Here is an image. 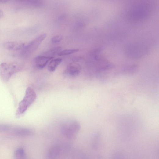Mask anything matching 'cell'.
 Instances as JSON below:
<instances>
[{
	"mask_svg": "<svg viewBox=\"0 0 159 159\" xmlns=\"http://www.w3.org/2000/svg\"><path fill=\"white\" fill-rule=\"evenodd\" d=\"M62 50V48L61 47H56L51 49L45 52L43 54L44 56L52 57L54 56L56 54H58Z\"/></svg>",
	"mask_w": 159,
	"mask_h": 159,
	"instance_id": "obj_11",
	"label": "cell"
},
{
	"mask_svg": "<svg viewBox=\"0 0 159 159\" xmlns=\"http://www.w3.org/2000/svg\"><path fill=\"white\" fill-rule=\"evenodd\" d=\"M10 128V126L9 125L0 124V132L8 131Z\"/></svg>",
	"mask_w": 159,
	"mask_h": 159,
	"instance_id": "obj_14",
	"label": "cell"
},
{
	"mask_svg": "<svg viewBox=\"0 0 159 159\" xmlns=\"http://www.w3.org/2000/svg\"><path fill=\"white\" fill-rule=\"evenodd\" d=\"M4 13L3 11L0 10V19H1L4 16Z\"/></svg>",
	"mask_w": 159,
	"mask_h": 159,
	"instance_id": "obj_17",
	"label": "cell"
},
{
	"mask_svg": "<svg viewBox=\"0 0 159 159\" xmlns=\"http://www.w3.org/2000/svg\"><path fill=\"white\" fill-rule=\"evenodd\" d=\"M16 70V67L11 64L2 63L0 66V78L4 83L7 82Z\"/></svg>",
	"mask_w": 159,
	"mask_h": 159,
	"instance_id": "obj_3",
	"label": "cell"
},
{
	"mask_svg": "<svg viewBox=\"0 0 159 159\" xmlns=\"http://www.w3.org/2000/svg\"><path fill=\"white\" fill-rule=\"evenodd\" d=\"M14 157L16 159H24L26 157V153L24 149L23 148H19L15 152Z\"/></svg>",
	"mask_w": 159,
	"mask_h": 159,
	"instance_id": "obj_12",
	"label": "cell"
},
{
	"mask_svg": "<svg viewBox=\"0 0 159 159\" xmlns=\"http://www.w3.org/2000/svg\"><path fill=\"white\" fill-rule=\"evenodd\" d=\"M81 68L78 63H71L67 66L64 74L70 77H75L78 76L81 71Z\"/></svg>",
	"mask_w": 159,
	"mask_h": 159,
	"instance_id": "obj_5",
	"label": "cell"
},
{
	"mask_svg": "<svg viewBox=\"0 0 159 159\" xmlns=\"http://www.w3.org/2000/svg\"><path fill=\"white\" fill-rule=\"evenodd\" d=\"M4 46L8 50L17 51L23 49L25 45L24 43L21 42H8L4 44Z\"/></svg>",
	"mask_w": 159,
	"mask_h": 159,
	"instance_id": "obj_8",
	"label": "cell"
},
{
	"mask_svg": "<svg viewBox=\"0 0 159 159\" xmlns=\"http://www.w3.org/2000/svg\"><path fill=\"white\" fill-rule=\"evenodd\" d=\"M13 133L16 136L27 137L33 135L34 132L32 130L27 128L17 127L13 129Z\"/></svg>",
	"mask_w": 159,
	"mask_h": 159,
	"instance_id": "obj_7",
	"label": "cell"
},
{
	"mask_svg": "<svg viewBox=\"0 0 159 159\" xmlns=\"http://www.w3.org/2000/svg\"><path fill=\"white\" fill-rule=\"evenodd\" d=\"M63 39V37L62 36L58 35L53 37L51 39V41L53 43H56L62 41Z\"/></svg>",
	"mask_w": 159,
	"mask_h": 159,
	"instance_id": "obj_15",
	"label": "cell"
},
{
	"mask_svg": "<svg viewBox=\"0 0 159 159\" xmlns=\"http://www.w3.org/2000/svg\"><path fill=\"white\" fill-rule=\"evenodd\" d=\"M37 95L31 88L28 87L26 91L25 96L21 101L16 112L17 115H20L25 113L36 100Z\"/></svg>",
	"mask_w": 159,
	"mask_h": 159,
	"instance_id": "obj_2",
	"label": "cell"
},
{
	"mask_svg": "<svg viewBox=\"0 0 159 159\" xmlns=\"http://www.w3.org/2000/svg\"><path fill=\"white\" fill-rule=\"evenodd\" d=\"M53 58V57L44 56H38L34 59L33 64L37 68L39 69H43L48 62Z\"/></svg>",
	"mask_w": 159,
	"mask_h": 159,
	"instance_id": "obj_6",
	"label": "cell"
},
{
	"mask_svg": "<svg viewBox=\"0 0 159 159\" xmlns=\"http://www.w3.org/2000/svg\"><path fill=\"white\" fill-rule=\"evenodd\" d=\"M62 61V59L61 58H57L52 60L48 65V69L49 71L50 72H55Z\"/></svg>",
	"mask_w": 159,
	"mask_h": 159,
	"instance_id": "obj_10",
	"label": "cell"
},
{
	"mask_svg": "<svg viewBox=\"0 0 159 159\" xmlns=\"http://www.w3.org/2000/svg\"><path fill=\"white\" fill-rule=\"evenodd\" d=\"M81 128L80 124L76 120L67 121L62 125L60 130L62 134L66 138L74 139Z\"/></svg>",
	"mask_w": 159,
	"mask_h": 159,
	"instance_id": "obj_1",
	"label": "cell"
},
{
	"mask_svg": "<svg viewBox=\"0 0 159 159\" xmlns=\"http://www.w3.org/2000/svg\"><path fill=\"white\" fill-rule=\"evenodd\" d=\"M79 49H66L61 50L59 53L58 55L60 56H66L71 55L78 51Z\"/></svg>",
	"mask_w": 159,
	"mask_h": 159,
	"instance_id": "obj_13",
	"label": "cell"
},
{
	"mask_svg": "<svg viewBox=\"0 0 159 159\" xmlns=\"http://www.w3.org/2000/svg\"><path fill=\"white\" fill-rule=\"evenodd\" d=\"M61 148L58 146H56L51 148L49 150L47 154L48 158L56 159L59 157L62 152Z\"/></svg>",
	"mask_w": 159,
	"mask_h": 159,
	"instance_id": "obj_9",
	"label": "cell"
},
{
	"mask_svg": "<svg viewBox=\"0 0 159 159\" xmlns=\"http://www.w3.org/2000/svg\"><path fill=\"white\" fill-rule=\"evenodd\" d=\"M47 37L46 33L40 35L32 41L23 49V54L25 56H29L38 48L43 41Z\"/></svg>",
	"mask_w": 159,
	"mask_h": 159,
	"instance_id": "obj_4",
	"label": "cell"
},
{
	"mask_svg": "<svg viewBox=\"0 0 159 159\" xmlns=\"http://www.w3.org/2000/svg\"><path fill=\"white\" fill-rule=\"evenodd\" d=\"M10 0H0V3H6L10 1Z\"/></svg>",
	"mask_w": 159,
	"mask_h": 159,
	"instance_id": "obj_16",
	"label": "cell"
}]
</instances>
